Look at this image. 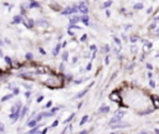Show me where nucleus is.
<instances>
[{
  "label": "nucleus",
  "mask_w": 159,
  "mask_h": 134,
  "mask_svg": "<svg viewBox=\"0 0 159 134\" xmlns=\"http://www.w3.org/2000/svg\"><path fill=\"white\" fill-rule=\"evenodd\" d=\"M78 11L81 14H88V8H87V5L83 2H80L78 3Z\"/></svg>",
  "instance_id": "f257e3e1"
},
{
  "label": "nucleus",
  "mask_w": 159,
  "mask_h": 134,
  "mask_svg": "<svg viewBox=\"0 0 159 134\" xmlns=\"http://www.w3.org/2000/svg\"><path fill=\"white\" fill-rule=\"evenodd\" d=\"M78 11V8H66V10H63L61 14L62 15H71V14H75Z\"/></svg>",
  "instance_id": "f03ea898"
},
{
  "label": "nucleus",
  "mask_w": 159,
  "mask_h": 134,
  "mask_svg": "<svg viewBox=\"0 0 159 134\" xmlns=\"http://www.w3.org/2000/svg\"><path fill=\"white\" fill-rule=\"evenodd\" d=\"M125 127H129V124L128 123H121V122L112 124V129H119V128H125Z\"/></svg>",
  "instance_id": "7ed1b4c3"
},
{
  "label": "nucleus",
  "mask_w": 159,
  "mask_h": 134,
  "mask_svg": "<svg viewBox=\"0 0 159 134\" xmlns=\"http://www.w3.org/2000/svg\"><path fill=\"white\" fill-rule=\"evenodd\" d=\"M27 6H29L30 9H33V8H40V4L36 3V2H34V0H30L29 4H27Z\"/></svg>",
  "instance_id": "20e7f679"
},
{
  "label": "nucleus",
  "mask_w": 159,
  "mask_h": 134,
  "mask_svg": "<svg viewBox=\"0 0 159 134\" xmlns=\"http://www.w3.org/2000/svg\"><path fill=\"white\" fill-rule=\"evenodd\" d=\"M152 99H153V103H154V108H155V109H159V97L153 96Z\"/></svg>",
  "instance_id": "39448f33"
},
{
  "label": "nucleus",
  "mask_w": 159,
  "mask_h": 134,
  "mask_svg": "<svg viewBox=\"0 0 159 134\" xmlns=\"http://www.w3.org/2000/svg\"><path fill=\"white\" fill-rule=\"evenodd\" d=\"M81 21H82L85 25H89V18H88V15H87V14H83V15L81 16Z\"/></svg>",
  "instance_id": "423d86ee"
},
{
  "label": "nucleus",
  "mask_w": 159,
  "mask_h": 134,
  "mask_svg": "<svg viewBox=\"0 0 159 134\" xmlns=\"http://www.w3.org/2000/svg\"><path fill=\"white\" fill-rule=\"evenodd\" d=\"M121 120H122V118H121V117H118V116H116V114H114V117H113V118H112V119H111V120H109V124H111V125H112V124H114V123H118V122H121Z\"/></svg>",
  "instance_id": "0eeeda50"
},
{
  "label": "nucleus",
  "mask_w": 159,
  "mask_h": 134,
  "mask_svg": "<svg viewBox=\"0 0 159 134\" xmlns=\"http://www.w3.org/2000/svg\"><path fill=\"white\" fill-rule=\"evenodd\" d=\"M80 20H81V16L78 18V16H75V15H74V16L70 18V24H77Z\"/></svg>",
  "instance_id": "6e6552de"
},
{
  "label": "nucleus",
  "mask_w": 159,
  "mask_h": 134,
  "mask_svg": "<svg viewBox=\"0 0 159 134\" xmlns=\"http://www.w3.org/2000/svg\"><path fill=\"white\" fill-rule=\"evenodd\" d=\"M24 20H22V16H20V15H16V16H14V20H13V24H19V22H22Z\"/></svg>",
  "instance_id": "1a4fd4ad"
},
{
  "label": "nucleus",
  "mask_w": 159,
  "mask_h": 134,
  "mask_svg": "<svg viewBox=\"0 0 159 134\" xmlns=\"http://www.w3.org/2000/svg\"><path fill=\"white\" fill-rule=\"evenodd\" d=\"M88 89H89V87H87V88H85L83 91H81V92H80V93L76 96V98H78V99H80V98H82V97H83V96H85V94L88 92Z\"/></svg>",
  "instance_id": "9d476101"
},
{
  "label": "nucleus",
  "mask_w": 159,
  "mask_h": 134,
  "mask_svg": "<svg viewBox=\"0 0 159 134\" xmlns=\"http://www.w3.org/2000/svg\"><path fill=\"white\" fill-rule=\"evenodd\" d=\"M27 125H29L30 128H34L35 125H38V120H36V119H30V120L27 122Z\"/></svg>",
  "instance_id": "9b49d317"
},
{
  "label": "nucleus",
  "mask_w": 159,
  "mask_h": 134,
  "mask_svg": "<svg viewBox=\"0 0 159 134\" xmlns=\"http://www.w3.org/2000/svg\"><path fill=\"white\" fill-rule=\"evenodd\" d=\"M61 47H63V46H62V44H60V42H58V44L56 45L55 50H54V56H57V55H58V51H60V49H61Z\"/></svg>",
  "instance_id": "f8f14e48"
},
{
  "label": "nucleus",
  "mask_w": 159,
  "mask_h": 134,
  "mask_svg": "<svg viewBox=\"0 0 159 134\" xmlns=\"http://www.w3.org/2000/svg\"><path fill=\"white\" fill-rule=\"evenodd\" d=\"M100 113H108L109 112V107L108 106H102L100 109H98Z\"/></svg>",
  "instance_id": "ddd939ff"
},
{
  "label": "nucleus",
  "mask_w": 159,
  "mask_h": 134,
  "mask_svg": "<svg viewBox=\"0 0 159 134\" xmlns=\"http://www.w3.org/2000/svg\"><path fill=\"white\" fill-rule=\"evenodd\" d=\"M34 25H35V22H34V20H33V19H27V22H26V27L31 29V27H34Z\"/></svg>",
  "instance_id": "4468645a"
},
{
  "label": "nucleus",
  "mask_w": 159,
  "mask_h": 134,
  "mask_svg": "<svg viewBox=\"0 0 159 134\" xmlns=\"http://www.w3.org/2000/svg\"><path fill=\"white\" fill-rule=\"evenodd\" d=\"M13 97H14V93H13V94H11V93H10V94H6V96H4V97L2 98V102H6V100L11 99Z\"/></svg>",
  "instance_id": "2eb2a0df"
},
{
  "label": "nucleus",
  "mask_w": 159,
  "mask_h": 134,
  "mask_svg": "<svg viewBox=\"0 0 159 134\" xmlns=\"http://www.w3.org/2000/svg\"><path fill=\"white\" fill-rule=\"evenodd\" d=\"M39 130H40V125H35L33 129H30V130H29V133L33 134V133H38Z\"/></svg>",
  "instance_id": "dca6fc26"
},
{
  "label": "nucleus",
  "mask_w": 159,
  "mask_h": 134,
  "mask_svg": "<svg viewBox=\"0 0 159 134\" xmlns=\"http://www.w3.org/2000/svg\"><path fill=\"white\" fill-rule=\"evenodd\" d=\"M144 6H143V4L142 3H138V4H134V6H133V9L134 10H142Z\"/></svg>",
  "instance_id": "f3484780"
},
{
  "label": "nucleus",
  "mask_w": 159,
  "mask_h": 134,
  "mask_svg": "<svg viewBox=\"0 0 159 134\" xmlns=\"http://www.w3.org/2000/svg\"><path fill=\"white\" fill-rule=\"evenodd\" d=\"M88 118H89L88 116H83V117H82V119L80 120V125H83V124H85V123L88 120Z\"/></svg>",
  "instance_id": "a211bd4d"
},
{
  "label": "nucleus",
  "mask_w": 159,
  "mask_h": 134,
  "mask_svg": "<svg viewBox=\"0 0 159 134\" xmlns=\"http://www.w3.org/2000/svg\"><path fill=\"white\" fill-rule=\"evenodd\" d=\"M27 108H29V107H22V109H21V116H20V118H24V117H25V114L27 113Z\"/></svg>",
  "instance_id": "6ab92c4d"
},
{
  "label": "nucleus",
  "mask_w": 159,
  "mask_h": 134,
  "mask_svg": "<svg viewBox=\"0 0 159 134\" xmlns=\"http://www.w3.org/2000/svg\"><path fill=\"white\" fill-rule=\"evenodd\" d=\"M114 114H116V116H118V117H121V118H123V117H124V114H125V112H124V111H117Z\"/></svg>",
  "instance_id": "aec40b11"
},
{
  "label": "nucleus",
  "mask_w": 159,
  "mask_h": 134,
  "mask_svg": "<svg viewBox=\"0 0 159 134\" xmlns=\"http://www.w3.org/2000/svg\"><path fill=\"white\" fill-rule=\"evenodd\" d=\"M74 117H75V113H71V116H70V117H69V118H67V119H66L65 122H63V123H65V124H67V123H70V122H71V120L74 119Z\"/></svg>",
  "instance_id": "412c9836"
},
{
  "label": "nucleus",
  "mask_w": 159,
  "mask_h": 134,
  "mask_svg": "<svg viewBox=\"0 0 159 134\" xmlns=\"http://www.w3.org/2000/svg\"><path fill=\"white\" fill-rule=\"evenodd\" d=\"M25 58L30 61V60H33V58H34V56H33V53H31V52H27V53L25 55Z\"/></svg>",
  "instance_id": "4be33fe9"
},
{
  "label": "nucleus",
  "mask_w": 159,
  "mask_h": 134,
  "mask_svg": "<svg viewBox=\"0 0 159 134\" xmlns=\"http://www.w3.org/2000/svg\"><path fill=\"white\" fill-rule=\"evenodd\" d=\"M62 60L63 61H69V52H63V55H62Z\"/></svg>",
  "instance_id": "5701e85b"
},
{
  "label": "nucleus",
  "mask_w": 159,
  "mask_h": 134,
  "mask_svg": "<svg viewBox=\"0 0 159 134\" xmlns=\"http://www.w3.org/2000/svg\"><path fill=\"white\" fill-rule=\"evenodd\" d=\"M4 58H5V62H6L8 65H11V63H13V60H11V58H10L9 56H5Z\"/></svg>",
  "instance_id": "b1692460"
},
{
  "label": "nucleus",
  "mask_w": 159,
  "mask_h": 134,
  "mask_svg": "<svg viewBox=\"0 0 159 134\" xmlns=\"http://www.w3.org/2000/svg\"><path fill=\"white\" fill-rule=\"evenodd\" d=\"M69 130H70V132L72 130V125H71V124H70V125H67L65 129H63V130H62V133H66V132H69Z\"/></svg>",
  "instance_id": "393cba45"
},
{
  "label": "nucleus",
  "mask_w": 159,
  "mask_h": 134,
  "mask_svg": "<svg viewBox=\"0 0 159 134\" xmlns=\"http://www.w3.org/2000/svg\"><path fill=\"white\" fill-rule=\"evenodd\" d=\"M112 5V0H108V2H106L105 4H103V8H108V6H111Z\"/></svg>",
  "instance_id": "a878e982"
},
{
  "label": "nucleus",
  "mask_w": 159,
  "mask_h": 134,
  "mask_svg": "<svg viewBox=\"0 0 159 134\" xmlns=\"http://www.w3.org/2000/svg\"><path fill=\"white\" fill-rule=\"evenodd\" d=\"M42 117H44V114H42V113H40V114H38V116H36V118H35V119L39 122V120H41V119H42Z\"/></svg>",
  "instance_id": "bb28decb"
},
{
  "label": "nucleus",
  "mask_w": 159,
  "mask_h": 134,
  "mask_svg": "<svg viewBox=\"0 0 159 134\" xmlns=\"http://www.w3.org/2000/svg\"><path fill=\"white\" fill-rule=\"evenodd\" d=\"M5 128H4V123H0V133H4Z\"/></svg>",
  "instance_id": "cd10ccee"
},
{
  "label": "nucleus",
  "mask_w": 159,
  "mask_h": 134,
  "mask_svg": "<svg viewBox=\"0 0 159 134\" xmlns=\"http://www.w3.org/2000/svg\"><path fill=\"white\" fill-rule=\"evenodd\" d=\"M89 50H91V51H97L96 45H91V46H89Z\"/></svg>",
  "instance_id": "c85d7f7f"
},
{
  "label": "nucleus",
  "mask_w": 159,
  "mask_h": 134,
  "mask_svg": "<svg viewBox=\"0 0 159 134\" xmlns=\"http://www.w3.org/2000/svg\"><path fill=\"white\" fill-rule=\"evenodd\" d=\"M52 106V100H49V102L46 103V106H45V108H50Z\"/></svg>",
  "instance_id": "c756f323"
},
{
  "label": "nucleus",
  "mask_w": 159,
  "mask_h": 134,
  "mask_svg": "<svg viewBox=\"0 0 159 134\" xmlns=\"http://www.w3.org/2000/svg\"><path fill=\"white\" fill-rule=\"evenodd\" d=\"M91 69H92V63L89 62V63L87 65V67H86V71H91Z\"/></svg>",
  "instance_id": "7c9ffc66"
},
{
  "label": "nucleus",
  "mask_w": 159,
  "mask_h": 134,
  "mask_svg": "<svg viewBox=\"0 0 159 134\" xmlns=\"http://www.w3.org/2000/svg\"><path fill=\"white\" fill-rule=\"evenodd\" d=\"M42 100H44V96H40V97L36 99V102H38V103H40V102H42Z\"/></svg>",
  "instance_id": "2f4dec72"
},
{
  "label": "nucleus",
  "mask_w": 159,
  "mask_h": 134,
  "mask_svg": "<svg viewBox=\"0 0 159 134\" xmlns=\"http://www.w3.org/2000/svg\"><path fill=\"white\" fill-rule=\"evenodd\" d=\"M80 40H81V41H82V42H85V41H86V40H87V35H86V34H85V35H82V37H81V39H80Z\"/></svg>",
  "instance_id": "473e14b6"
},
{
  "label": "nucleus",
  "mask_w": 159,
  "mask_h": 134,
  "mask_svg": "<svg viewBox=\"0 0 159 134\" xmlns=\"http://www.w3.org/2000/svg\"><path fill=\"white\" fill-rule=\"evenodd\" d=\"M113 40H114V41H116V44H117V45H118V46H121V40H119V39H118V37H114V39H113Z\"/></svg>",
  "instance_id": "72a5a7b5"
},
{
  "label": "nucleus",
  "mask_w": 159,
  "mask_h": 134,
  "mask_svg": "<svg viewBox=\"0 0 159 134\" xmlns=\"http://www.w3.org/2000/svg\"><path fill=\"white\" fill-rule=\"evenodd\" d=\"M58 69H60L61 71H63V70H65V65H63V63H61V65H60V67H58Z\"/></svg>",
  "instance_id": "f704fd0d"
},
{
  "label": "nucleus",
  "mask_w": 159,
  "mask_h": 134,
  "mask_svg": "<svg viewBox=\"0 0 159 134\" xmlns=\"http://www.w3.org/2000/svg\"><path fill=\"white\" fill-rule=\"evenodd\" d=\"M149 85H150V87H155V82H154L153 80H150V82H149Z\"/></svg>",
  "instance_id": "c9c22d12"
},
{
  "label": "nucleus",
  "mask_w": 159,
  "mask_h": 134,
  "mask_svg": "<svg viewBox=\"0 0 159 134\" xmlns=\"http://www.w3.org/2000/svg\"><path fill=\"white\" fill-rule=\"evenodd\" d=\"M57 125H58V120H55V122L52 123V125H51V127L54 128V127H57Z\"/></svg>",
  "instance_id": "e433bc0d"
},
{
  "label": "nucleus",
  "mask_w": 159,
  "mask_h": 134,
  "mask_svg": "<svg viewBox=\"0 0 159 134\" xmlns=\"http://www.w3.org/2000/svg\"><path fill=\"white\" fill-rule=\"evenodd\" d=\"M137 40H138V39H137L136 36H133V37H131V42H136Z\"/></svg>",
  "instance_id": "4c0bfd02"
},
{
  "label": "nucleus",
  "mask_w": 159,
  "mask_h": 134,
  "mask_svg": "<svg viewBox=\"0 0 159 134\" xmlns=\"http://www.w3.org/2000/svg\"><path fill=\"white\" fill-rule=\"evenodd\" d=\"M147 67H148V70H153V66L150 63H147Z\"/></svg>",
  "instance_id": "58836bf2"
},
{
  "label": "nucleus",
  "mask_w": 159,
  "mask_h": 134,
  "mask_svg": "<svg viewBox=\"0 0 159 134\" xmlns=\"http://www.w3.org/2000/svg\"><path fill=\"white\" fill-rule=\"evenodd\" d=\"M39 51H40L42 55H46V52H45V50H44V49H39Z\"/></svg>",
  "instance_id": "ea45409f"
},
{
  "label": "nucleus",
  "mask_w": 159,
  "mask_h": 134,
  "mask_svg": "<svg viewBox=\"0 0 159 134\" xmlns=\"http://www.w3.org/2000/svg\"><path fill=\"white\" fill-rule=\"evenodd\" d=\"M58 109H60V107H55V108H52L51 111H52V112H57Z\"/></svg>",
  "instance_id": "a19ab883"
},
{
  "label": "nucleus",
  "mask_w": 159,
  "mask_h": 134,
  "mask_svg": "<svg viewBox=\"0 0 159 134\" xmlns=\"http://www.w3.org/2000/svg\"><path fill=\"white\" fill-rule=\"evenodd\" d=\"M105 51H106V52H108V51H109V46H108V45H106V47H105Z\"/></svg>",
  "instance_id": "79ce46f5"
},
{
  "label": "nucleus",
  "mask_w": 159,
  "mask_h": 134,
  "mask_svg": "<svg viewBox=\"0 0 159 134\" xmlns=\"http://www.w3.org/2000/svg\"><path fill=\"white\" fill-rule=\"evenodd\" d=\"M30 94H31V93H30V92H29V91H27V92H26V93H25V96H26V98H29V97H30ZM29 99H30V98H29Z\"/></svg>",
  "instance_id": "37998d69"
},
{
  "label": "nucleus",
  "mask_w": 159,
  "mask_h": 134,
  "mask_svg": "<svg viewBox=\"0 0 159 134\" xmlns=\"http://www.w3.org/2000/svg\"><path fill=\"white\" fill-rule=\"evenodd\" d=\"M108 63H109V57L107 56V57H106V65H108Z\"/></svg>",
  "instance_id": "c03bdc74"
},
{
  "label": "nucleus",
  "mask_w": 159,
  "mask_h": 134,
  "mask_svg": "<svg viewBox=\"0 0 159 134\" xmlns=\"http://www.w3.org/2000/svg\"><path fill=\"white\" fill-rule=\"evenodd\" d=\"M47 130H49V128H45V129H44L41 133H42V134H45V133H47Z\"/></svg>",
  "instance_id": "a18cd8bd"
},
{
  "label": "nucleus",
  "mask_w": 159,
  "mask_h": 134,
  "mask_svg": "<svg viewBox=\"0 0 159 134\" xmlns=\"http://www.w3.org/2000/svg\"><path fill=\"white\" fill-rule=\"evenodd\" d=\"M18 93H19V89H18V88H15V89H14V94H18Z\"/></svg>",
  "instance_id": "49530a36"
},
{
  "label": "nucleus",
  "mask_w": 159,
  "mask_h": 134,
  "mask_svg": "<svg viewBox=\"0 0 159 134\" xmlns=\"http://www.w3.org/2000/svg\"><path fill=\"white\" fill-rule=\"evenodd\" d=\"M67 32H69V35H74V32H72L70 29H69V31H67Z\"/></svg>",
  "instance_id": "de8ad7c7"
},
{
  "label": "nucleus",
  "mask_w": 159,
  "mask_h": 134,
  "mask_svg": "<svg viewBox=\"0 0 159 134\" xmlns=\"http://www.w3.org/2000/svg\"><path fill=\"white\" fill-rule=\"evenodd\" d=\"M147 13H148V14H150V13H152V8H149V9L147 10Z\"/></svg>",
  "instance_id": "09e8293b"
},
{
  "label": "nucleus",
  "mask_w": 159,
  "mask_h": 134,
  "mask_svg": "<svg viewBox=\"0 0 159 134\" xmlns=\"http://www.w3.org/2000/svg\"><path fill=\"white\" fill-rule=\"evenodd\" d=\"M0 56H3V51L2 50H0Z\"/></svg>",
  "instance_id": "8fccbe9b"
}]
</instances>
